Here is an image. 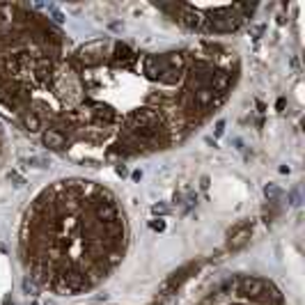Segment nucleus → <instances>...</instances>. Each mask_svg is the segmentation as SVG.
I'll return each mask as SVG.
<instances>
[{"label": "nucleus", "mask_w": 305, "mask_h": 305, "mask_svg": "<svg viewBox=\"0 0 305 305\" xmlns=\"http://www.w3.org/2000/svg\"><path fill=\"white\" fill-rule=\"evenodd\" d=\"M129 220L108 186L83 177L42 188L23 211L19 264L37 289L80 296L117 271L129 250Z\"/></svg>", "instance_id": "f03ea898"}, {"label": "nucleus", "mask_w": 305, "mask_h": 305, "mask_svg": "<svg viewBox=\"0 0 305 305\" xmlns=\"http://www.w3.org/2000/svg\"><path fill=\"white\" fill-rule=\"evenodd\" d=\"M239 78V53L218 42L165 51L71 42L21 129L78 161L124 163L186 143L230 101Z\"/></svg>", "instance_id": "f257e3e1"}, {"label": "nucleus", "mask_w": 305, "mask_h": 305, "mask_svg": "<svg viewBox=\"0 0 305 305\" xmlns=\"http://www.w3.org/2000/svg\"><path fill=\"white\" fill-rule=\"evenodd\" d=\"M156 12L177 23L179 28L195 35H232L241 30L257 12V5L250 3H234V5H186V3H170V5H154Z\"/></svg>", "instance_id": "20e7f679"}, {"label": "nucleus", "mask_w": 305, "mask_h": 305, "mask_svg": "<svg viewBox=\"0 0 305 305\" xmlns=\"http://www.w3.org/2000/svg\"><path fill=\"white\" fill-rule=\"evenodd\" d=\"M195 305H287V300L266 278L236 273L209 287Z\"/></svg>", "instance_id": "39448f33"}, {"label": "nucleus", "mask_w": 305, "mask_h": 305, "mask_svg": "<svg viewBox=\"0 0 305 305\" xmlns=\"http://www.w3.org/2000/svg\"><path fill=\"white\" fill-rule=\"evenodd\" d=\"M71 39L33 5H0V108L19 126L42 99Z\"/></svg>", "instance_id": "7ed1b4c3"}, {"label": "nucleus", "mask_w": 305, "mask_h": 305, "mask_svg": "<svg viewBox=\"0 0 305 305\" xmlns=\"http://www.w3.org/2000/svg\"><path fill=\"white\" fill-rule=\"evenodd\" d=\"M3 156H5V131L0 126V161H3Z\"/></svg>", "instance_id": "423d86ee"}]
</instances>
